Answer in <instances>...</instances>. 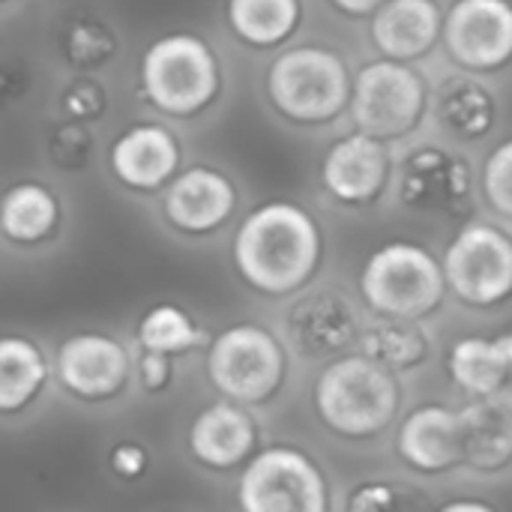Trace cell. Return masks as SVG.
Listing matches in <instances>:
<instances>
[{"label":"cell","mask_w":512,"mask_h":512,"mask_svg":"<svg viewBox=\"0 0 512 512\" xmlns=\"http://www.w3.org/2000/svg\"><path fill=\"white\" fill-rule=\"evenodd\" d=\"M444 261H438L426 246L393 240L378 246L363 267L360 291L375 315L423 318L438 309L447 291Z\"/></svg>","instance_id":"4"},{"label":"cell","mask_w":512,"mask_h":512,"mask_svg":"<svg viewBox=\"0 0 512 512\" xmlns=\"http://www.w3.org/2000/svg\"><path fill=\"white\" fill-rule=\"evenodd\" d=\"M450 378L465 393L477 396H495L512 387V360L504 339H483L468 336L459 339L447 360Z\"/></svg>","instance_id":"21"},{"label":"cell","mask_w":512,"mask_h":512,"mask_svg":"<svg viewBox=\"0 0 512 512\" xmlns=\"http://www.w3.org/2000/svg\"><path fill=\"white\" fill-rule=\"evenodd\" d=\"M426 102V78L411 66V60L381 57L357 72L351 93V117L357 129L393 141L408 135L420 123Z\"/></svg>","instance_id":"7"},{"label":"cell","mask_w":512,"mask_h":512,"mask_svg":"<svg viewBox=\"0 0 512 512\" xmlns=\"http://www.w3.org/2000/svg\"><path fill=\"white\" fill-rule=\"evenodd\" d=\"M357 345L366 357L384 363L393 372H408L429 357V336L417 318L378 315L375 321L363 324Z\"/></svg>","instance_id":"23"},{"label":"cell","mask_w":512,"mask_h":512,"mask_svg":"<svg viewBox=\"0 0 512 512\" xmlns=\"http://www.w3.org/2000/svg\"><path fill=\"white\" fill-rule=\"evenodd\" d=\"M258 441V426L243 402L225 399L207 405L189 429V453L204 468L228 471L249 459Z\"/></svg>","instance_id":"17"},{"label":"cell","mask_w":512,"mask_h":512,"mask_svg":"<svg viewBox=\"0 0 512 512\" xmlns=\"http://www.w3.org/2000/svg\"><path fill=\"white\" fill-rule=\"evenodd\" d=\"M111 468H114V474L123 477V480L141 477V474L147 471V453H144V447H138V444H120V447H114V453H111Z\"/></svg>","instance_id":"33"},{"label":"cell","mask_w":512,"mask_h":512,"mask_svg":"<svg viewBox=\"0 0 512 512\" xmlns=\"http://www.w3.org/2000/svg\"><path fill=\"white\" fill-rule=\"evenodd\" d=\"M90 153H93V135L81 120H69L48 135V156L66 171H78L81 165H87Z\"/></svg>","instance_id":"30"},{"label":"cell","mask_w":512,"mask_h":512,"mask_svg":"<svg viewBox=\"0 0 512 512\" xmlns=\"http://www.w3.org/2000/svg\"><path fill=\"white\" fill-rule=\"evenodd\" d=\"M60 105H63V114L69 120L90 123V120H99L105 114L108 93L96 78H78V81L66 84V90L60 96Z\"/></svg>","instance_id":"31"},{"label":"cell","mask_w":512,"mask_h":512,"mask_svg":"<svg viewBox=\"0 0 512 512\" xmlns=\"http://www.w3.org/2000/svg\"><path fill=\"white\" fill-rule=\"evenodd\" d=\"M171 354H162V351H147L141 354L138 360V378L144 384L147 393H159L171 384Z\"/></svg>","instance_id":"32"},{"label":"cell","mask_w":512,"mask_h":512,"mask_svg":"<svg viewBox=\"0 0 512 512\" xmlns=\"http://www.w3.org/2000/svg\"><path fill=\"white\" fill-rule=\"evenodd\" d=\"M48 366L42 351L24 336H6L0 342V408L12 414L24 408L45 384Z\"/></svg>","instance_id":"26"},{"label":"cell","mask_w":512,"mask_h":512,"mask_svg":"<svg viewBox=\"0 0 512 512\" xmlns=\"http://www.w3.org/2000/svg\"><path fill=\"white\" fill-rule=\"evenodd\" d=\"M177 165L180 144L159 123H138L111 144V171L129 189H159L174 180Z\"/></svg>","instance_id":"18"},{"label":"cell","mask_w":512,"mask_h":512,"mask_svg":"<svg viewBox=\"0 0 512 512\" xmlns=\"http://www.w3.org/2000/svg\"><path fill=\"white\" fill-rule=\"evenodd\" d=\"M285 327L297 351L309 357L342 351L351 342H357L363 330L360 312L336 288H321V291L300 297L285 312Z\"/></svg>","instance_id":"14"},{"label":"cell","mask_w":512,"mask_h":512,"mask_svg":"<svg viewBox=\"0 0 512 512\" xmlns=\"http://www.w3.org/2000/svg\"><path fill=\"white\" fill-rule=\"evenodd\" d=\"M207 378L234 402H267L285 381V348L267 327H228L210 342Z\"/></svg>","instance_id":"6"},{"label":"cell","mask_w":512,"mask_h":512,"mask_svg":"<svg viewBox=\"0 0 512 512\" xmlns=\"http://www.w3.org/2000/svg\"><path fill=\"white\" fill-rule=\"evenodd\" d=\"M450 57L474 72H492L512 60L510 0H456L444 15Z\"/></svg>","instance_id":"10"},{"label":"cell","mask_w":512,"mask_h":512,"mask_svg":"<svg viewBox=\"0 0 512 512\" xmlns=\"http://www.w3.org/2000/svg\"><path fill=\"white\" fill-rule=\"evenodd\" d=\"M450 291L468 306H498L512 294V237L492 222H468L444 252Z\"/></svg>","instance_id":"8"},{"label":"cell","mask_w":512,"mask_h":512,"mask_svg":"<svg viewBox=\"0 0 512 512\" xmlns=\"http://www.w3.org/2000/svg\"><path fill=\"white\" fill-rule=\"evenodd\" d=\"M483 192L501 216L512 219V138L489 153L483 165Z\"/></svg>","instance_id":"29"},{"label":"cell","mask_w":512,"mask_h":512,"mask_svg":"<svg viewBox=\"0 0 512 512\" xmlns=\"http://www.w3.org/2000/svg\"><path fill=\"white\" fill-rule=\"evenodd\" d=\"M435 117L450 135H456L462 141H477L492 132V126L498 120V102L486 84L456 75L438 87Z\"/></svg>","instance_id":"22"},{"label":"cell","mask_w":512,"mask_h":512,"mask_svg":"<svg viewBox=\"0 0 512 512\" xmlns=\"http://www.w3.org/2000/svg\"><path fill=\"white\" fill-rule=\"evenodd\" d=\"M54 369L72 396L102 402L123 390L132 360L117 339L102 333H78L57 348Z\"/></svg>","instance_id":"12"},{"label":"cell","mask_w":512,"mask_h":512,"mask_svg":"<svg viewBox=\"0 0 512 512\" xmlns=\"http://www.w3.org/2000/svg\"><path fill=\"white\" fill-rule=\"evenodd\" d=\"M57 219H60V207H57L54 192L36 180L15 183L3 195L0 225H3L6 240H12V243L27 246V243L45 240L54 231Z\"/></svg>","instance_id":"24"},{"label":"cell","mask_w":512,"mask_h":512,"mask_svg":"<svg viewBox=\"0 0 512 512\" xmlns=\"http://www.w3.org/2000/svg\"><path fill=\"white\" fill-rule=\"evenodd\" d=\"M138 342L147 351L183 354L201 342V330L195 321L177 306H153L138 324Z\"/></svg>","instance_id":"27"},{"label":"cell","mask_w":512,"mask_h":512,"mask_svg":"<svg viewBox=\"0 0 512 512\" xmlns=\"http://www.w3.org/2000/svg\"><path fill=\"white\" fill-rule=\"evenodd\" d=\"M321 423L342 438H372L399 411V381L384 363L360 354L333 360L315 384Z\"/></svg>","instance_id":"2"},{"label":"cell","mask_w":512,"mask_h":512,"mask_svg":"<svg viewBox=\"0 0 512 512\" xmlns=\"http://www.w3.org/2000/svg\"><path fill=\"white\" fill-rule=\"evenodd\" d=\"M399 195L411 210L420 213H462L474 195L471 165L441 144H423L411 150L402 165Z\"/></svg>","instance_id":"11"},{"label":"cell","mask_w":512,"mask_h":512,"mask_svg":"<svg viewBox=\"0 0 512 512\" xmlns=\"http://www.w3.org/2000/svg\"><path fill=\"white\" fill-rule=\"evenodd\" d=\"M354 78L345 60L321 45L282 51L267 69V96L273 108L294 123H327L351 105Z\"/></svg>","instance_id":"3"},{"label":"cell","mask_w":512,"mask_h":512,"mask_svg":"<svg viewBox=\"0 0 512 512\" xmlns=\"http://www.w3.org/2000/svg\"><path fill=\"white\" fill-rule=\"evenodd\" d=\"M225 12L231 30L255 48L285 42L300 24V0H228Z\"/></svg>","instance_id":"25"},{"label":"cell","mask_w":512,"mask_h":512,"mask_svg":"<svg viewBox=\"0 0 512 512\" xmlns=\"http://www.w3.org/2000/svg\"><path fill=\"white\" fill-rule=\"evenodd\" d=\"M237 207L234 183L207 165H195L177 174L162 198V210L168 222L186 234H207L219 228Z\"/></svg>","instance_id":"15"},{"label":"cell","mask_w":512,"mask_h":512,"mask_svg":"<svg viewBox=\"0 0 512 512\" xmlns=\"http://www.w3.org/2000/svg\"><path fill=\"white\" fill-rule=\"evenodd\" d=\"M384 507H396L393 486H387V483L360 486L348 501V510H384Z\"/></svg>","instance_id":"34"},{"label":"cell","mask_w":512,"mask_h":512,"mask_svg":"<svg viewBox=\"0 0 512 512\" xmlns=\"http://www.w3.org/2000/svg\"><path fill=\"white\" fill-rule=\"evenodd\" d=\"M444 510H492V507L483 501H450V504H444Z\"/></svg>","instance_id":"36"},{"label":"cell","mask_w":512,"mask_h":512,"mask_svg":"<svg viewBox=\"0 0 512 512\" xmlns=\"http://www.w3.org/2000/svg\"><path fill=\"white\" fill-rule=\"evenodd\" d=\"M321 180L342 204H372L390 180V150L384 138L363 129L339 138L321 162Z\"/></svg>","instance_id":"13"},{"label":"cell","mask_w":512,"mask_h":512,"mask_svg":"<svg viewBox=\"0 0 512 512\" xmlns=\"http://www.w3.org/2000/svg\"><path fill=\"white\" fill-rule=\"evenodd\" d=\"M396 450L423 474H444L456 465H465L459 411L447 405H423L411 411L399 426Z\"/></svg>","instance_id":"16"},{"label":"cell","mask_w":512,"mask_h":512,"mask_svg":"<svg viewBox=\"0 0 512 512\" xmlns=\"http://www.w3.org/2000/svg\"><path fill=\"white\" fill-rule=\"evenodd\" d=\"M120 42L99 18H75L63 33V54L78 69H99L117 54Z\"/></svg>","instance_id":"28"},{"label":"cell","mask_w":512,"mask_h":512,"mask_svg":"<svg viewBox=\"0 0 512 512\" xmlns=\"http://www.w3.org/2000/svg\"><path fill=\"white\" fill-rule=\"evenodd\" d=\"M333 3L348 15H372L384 0H333Z\"/></svg>","instance_id":"35"},{"label":"cell","mask_w":512,"mask_h":512,"mask_svg":"<svg viewBox=\"0 0 512 512\" xmlns=\"http://www.w3.org/2000/svg\"><path fill=\"white\" fill-rule=\"evenodd\" d=\"M237 501L249 512H324L330 507L324 474L294 447L258 453L240 477Z\"/></svg>","instance_id":"9"},{"label":"cell","mask_w":512,"mask_h":512,"mask_svg":"<svg viewBox=\"0 0 512 512\" xmlns=\"http://www.w3.org/2000/svg\"><path fill=\"white\" fill-rule=\"evenodd\" d=\"M369 33L384 57L417 60L444 36V12L438 0H384L372 12Z\"/></svg>","instance_id":"19"},{"label":"cell","mask_w":512,"mask_h":512,"mask_svg":"<svg viewBox=\"0 0 512 512\" xmlns=\"http://www.w3.org/2000/svg\"><path fill=\"white\" fill-rule=\"evenodd\" d=\"M321 231L309 210L270 201L252 210L234 237L237 273L264 294H294L318 270Z\"/></svg>","instance_id":"1"},{"label":"cell","mask_w":512,"mask_h":512,"mask_svg":"<svg viewBox=\"0 0 512 512\" xmlns=\"http://www.w3.org/2000/svg\"><path fill=\"white\" fill-rule=\"evenodd\" d=\"M465 465L474 471H501L512 462V387L495 396H477L459 411Z\"/></svg>","instance_id":"20"},{"label":"cell","mask_w":512,"mask_h":512,"mask_svg":"<svg viewBox=\"0 0 512 512\" xmlns=\"http://www.w3.org/2000/svg\"><path fill=\"white\" fill-rule=\"evenodd\" d=\"M141 90L171 117L198 114L219 93L213 48L195 33L159 36L141 57Z\"/></svg>","instance_id":"5"}]
</instances>
